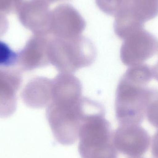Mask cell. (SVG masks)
<instances>
[{"instance_id": "4", "label": "cell", "mask_w": 158, "mask_h": 158, "mask_svg": "<svg viewBox=\"0 0 158 158\" xmlns=\"http://www.w3.org/2000/svg\"><path fill=\"white\" fill-rule=\"evenodd\" d=\"M105 107L89 113L79 131L78 150L81 158H118L111 125Z\"/></svg>"}, {"instance_id": "15", "label": "cell", "mask_w": 158, "mask_h": 158, "mask_svg": "<svg viewBox=\"0 0 158 158\" xmlns=\"http://www.w3.org/2000/svg\"><path fill=\"white\" fill-rule=\"evenodd\" d=\"M17 52H14L8 44L0 40V67L11 68L17 65Z\"/></svg>"}, {"instance_id": "2", "label": "cell", "mask_w": 158, "mask_h": 158, "mask_svg": "<svg viewBox=\"0 0 158 158\" xmlns=\"http://www.w3.org/2000/svg\"><path fill=\"white\" fill-rule=\"evenodd\" d=\"M102 105L82 95L52 98L46 115L55 140L63 145L75 143L86 116Z\"/></svg>"}, {"instance_id": "3", "label": "cell", "mask_w": 158, "mask_h": 158, "mask_svg": "<svg viewBox=\"0 0 158 158\" xmlns=\"http://www.w3.org/2000/svg\"><path fill=\"white\" fill-rule=\"evenodd\" d=\"M49 36L50 64L60 73L73 74L80 69L90 66L95 60L96 48L88 38L82 35L70 38Z\"/></svg>"}, {"instance_id": "7", "label": "cell", "mask_w": 158, "mask_h": 158, "mask_svg": "<svg viewBox=\"0 0 158 158\" xmlns=\"http://www.w3.org/2000/svg\"><path fill=\"white\" fill-rule=\"evenodd\" d=\"M85 27L86 22L78 11L71 5L64 4L52 11L49 35L73 38L81 35Z\"/></svg>"}, {"instance_id": "16", "label": "cell", "mask_w": 158, "mask_h": 158, "mask_svg": "<svg viewBox=\"0 0 158 158\" xmlns=\"http://www.w3.org/2000/svg\"><path fill=\"white\" fill-rule=\"evenodd\" d=\"M23 0H0V13L13 14L18 12Z\"/></svg>"}, {"instance_id": "14", "label": "cell", "mask_w": 158, "mask_h": 158, "mask_svg": "<svg viewBox=\"0 0 158 158\" xmlns=\"http://www.w3.org/2000/svg\"><path fill=\"white\" fill-rule=\"evenodd\" d=\"M145 117L148 122L158 129V90L150 88L147 103Z\"/></svg>"}, {"instance_id": "1", "label": "cell", "mask_w": 158, "mask_h": 158, "mask_svg": "<svg viewBox=\"0 0 158 158\" xmlns=\"http://www.w3.org/2000/svg\"><path fill=\"white\" fill-rule=\"evenodd\" d=\"M152 68L146 64L130 67L120 80L115 99V112L119 124H139L145 117L150 88L153 78Z\"/></svg>"}, {"instance_id": "21", "label": "cell", "mask_w": 158, "mask_h": 158, "mask_svg": "<svg viewBox=\"0 0 158 158\" xmlns=\"http://www.w3.org/2000/svg\"><path fill=\"white\" fill-rule=\"evenodd\" d=\"M131 158H142V157H132Z\"/></svg>"}, {"instance_id": "8", "label": "cell", "mask_w": 158, "mask_h": 158, "mask_svg": "<svg viewBox=\"0 0 158 158\" xmlns=\"http://www.w3.org/2000/svg\"><path fill=\"white\" fill-rule=\"evenodd\" d=\"M51 13L49 4L40 0L23 2L18 11L20 23L34 35H49Z\"/></svg>"}, {"instance_id": "6", "label": "cell", "mask_w": 158, "mask_h": 158, "mask_svg": "<svg viewBox=\"0 0 158 158\" xmlns=\"http://www.w3.org/2000/svg\"><path fill=\"white\" fill-rule=\"evenodd\" d=\"M113 141L117 151L131 157L144 155L151 143L146 130L139 124H119L113 132Z\"/></svg>"}, {"instance_id": "10", "label": "cell", "mask_w": 158, "mask_h": 158, "mask_svg": "<svg viewBox=\"0 0 158 158\" xmlns=\"http://www.w3.org/2000/svg\"><path fill=\"white\" fill-rule=\"evenodd\" d=\"M22 82L21 73L16 69L0 67V118L13 115L17 108V93Z\"/></svg>"}, {"instance_id": "18", "label": "cell", "mask_w": 158, "mask_h": 158, "mask_svg": "<svg viewBox=\"0 0 158 158\" xmlns=\"http://www.w3.org/2000/svg\"><path fill=\"white\" fill-rule=\"evenodd\" d=\"M151 154L153 158H158V131L151 140Z\"/></svg>"}, {"instance_id": "11", "label": "cell", "mask_w": 158, "mask_h": 158, "mask_svg": "<svg viewBox=\"0 0 158 158\" xmlns=\"http://www.w3.org/2000/svg\"><path fill=\"white\" fill-rule=\"evenodd\" d=\"M52 79L36 77L25 85L21 93L23 102L27 106L40 109L47 106L52 97Z\"/></svg>"}, {"instance_id": "19", "label": "cell", "mask_w": 158, "mask_h": 158, "mask_svg": "<svg viewBox=\"0 0 158 158\" xmlns=\"http://www.w3.org/2000/svg\"><path fill=\"white\" fill-rule=\"evenodd\" d=\"M152 70L153 78L158 81V61L157 64L152 68Z\"/></svg>"}, {"instance_id": "12", "label": "cell", "mask_w": 158, "mask_h": 158, "mask_svg": "<svg viewBox=\"0 0 158 158\" xmlns=\"http://www.w3.org/2000/svg\"><path fill=\"white\" fill-rule=\"evenodd\" d=\"M130 9L145 24L158 15V0H131Z\"/></svg>"}, {"instance_id": "20", "label": "cell", "mask_w": 158, "mask_h": 158, "mask_svg": "<svg viewBox=\"0 0 158 158\" xmlns=\"http://www.w3.org/2000/svg\"><path fill=\"white\" fill-rule=\"evenodd\" d=\"M40 1H42V2L49 4L58 1H62V0H40Z\"/></svg>"}, {"instance_id": "9", "label": "cell", "mask_w": 158, "mask_h": 158, "mask_svg": "<svg viewBox=\"0 0 158 158\" xmlns=\"http://www.w3.org/2000/svg\"><path fill=\"white\" fill-rule=\"evenodd\" d=\"M49 35H34L17 52V66L23 71H31L50 64L48 56Z\"/></svg>"}, {"instance_id": "17", "label": "cell", "mask_w": 158, "mask_h": 158, "mask_svg": "<svg viewBox=\"0 0 158 158\" xmlns=\"http://www.w3.org/2000/svg\"><path fill=\"white\" fill-rule=\"evenodd\" d=\"M9 22L5 15L0 13V38L3 36L8 30Z\"/></svg>"}, {"instance_id": "5", "label": "cell", "mask_w": 158, "mask_h": 158, "mask_svg": "<svg viewBox=\"0 0 158 158\" xmlns=\"http://www.w3.org/2000/svg\"><path fill=\"white\" fill-rule=\"evenodd\" d=\"M158 51L157 39L144 29H141L123 40L120 49L121 60L130 67L143 64Z\"/></svg>"}, {"instance_id": "13", "label": "cell", "mask_w": 158, "mask_h": 158, "mask_svg": "<svg viewBox=\"0 0 158 158\" xmlns=\"http://www.w3.org/2000/svg\"><path fill=\"white\" fill-rule=\"evenodd\" d=\"M98 8L105 14L115 17L131 6V0H95Z\"/></svg>"}]
</instances>
